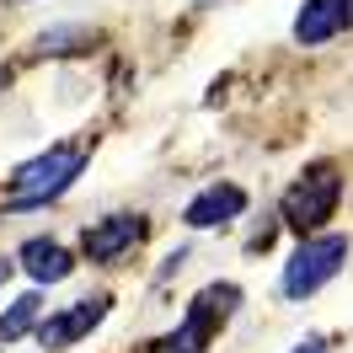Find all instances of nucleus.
I'll use <instances>...</instances> for the list:
<instances>
[{
	"mask_svg": "<svg viewBox=\"0 0 353 353\" xmlns=\"http://www.w3.org/2000/svg\"><path fill=\"white\" fill-rule=\"evenodd\" d=\"M343 22H348L343 0H305L300 17H294V38H300L305 48H316V43H327V38H337Z\"/></svg>",
	"mask_w": 353,
	"mask_h": 353,
	"instance_id": "obj_8",
	"label": "nucleus"
},
{
	"mask_svg": "<svg viewBox=\"0 0 353 353\" xmlns=\"http://www.w3.org/2000/svg\"><path fill=\"white\" fill-rule=\"evenodd\" d=\"M343 263H348V236H316L310 230L300 241V252L284 263V294L289 300H310L327 279H337Z\"/></svg>",
	"mask_w": 353,
	"mask_h": 353,
	"instance_id": "obj_1",
	"label": "nucleus"
},
{
	"mask_svg": "<svg viewBox=\"0 0 353 353\" xmlns=\"http://www.w3.org/2000/svg\"><path fill=\"white\" fill-rule=\"evenodd\" d=\"M75 38H86V32H81V27H59V32H43V38H38V54H70L65 43H75Z\"/></svg>",
	"mask_w": 353,
	"mask_h": 353,
	"instance_id": "obj_10",
	"label": "nucleus"
},
{
	"mask_svg": "<svg viewBox=\"0 0 353 353\" xmlns=\"http://www.w3.org/2000/svg\"><path fill=\"white\" fill-rule=\"evenodd\" d=\"M337 199H343L337 166H310V172L284 193V225H294L300 236H310V230H321V225L337 214Z\"/></svg>",
	"mask_w": 353,
	"mask_h": 353,
	"instance_id": "obj_2",
	"label": "nucleus"
},
{
	"mask_svg": "<svg viewBox=\"0 0 353 353\" xmlns=\"http://www.w3.org/2000/svg\"><path fill=\"white\" fill-rule=\"evenodd\" d=\"M81 166H86V155L81 150H48L38 155V161H27V166H17V176H11V209H32V203H48L59 199L70 182L81 176Z\"/></svg>",
	"mask_w": 353,
	"mask_h": 353,
	"instance_id": "obj_3",
	"label": "nucleus"
},
{
	"mask_svg": "<svg viewBox=\"0 0 353 353\" xmlns=\"http://www.w3.org/2000/svg\"><path fill=\"white\" fill-rule=\"evenodd\" d=\"M139 236H145V220H139V214H108V220L86 225V241L81 246H86L91 263H118Z\"/></svg>",
	"mask_w": 353,
	"mask_h": 353,
	"instance_id": "obj_4",
	"label": "nucleus"
},
{
	"mask_svg": "<svg viewBox=\"0 0 353 353\" xmlns=\"http://www.w3.org/2000/svg\"><path fill=\"white\" fill-rule=\"evenodd\" d=\"M38 310H43V300H38V294H22L17 305L0 316V343H17V337H22V332L38 321Z\"/></svg>",
	"mask_w": 353,
	"mask_h": 353,
	"instance_id": "obj_9",
	"label": "nucleus"
},
{
	"mask_svg": "<svg viewBox=\"0 0 353 353\" xmlns=\"http://www.w3.org/2000/svg\"><path fill=\"white\" fill-rule=\"evenodd\" d=\"M108 294H97V300H75L70 310H59V316H48L43 327H38V343L43 348H65V343H75V337H86L102 316H108Z\"/></svg>",
	"mask_w": 353,
	"mask_h": 353,
	"instance_id": "obj_5",
	"label": "nucleus"
},
{
	"mask_svg": "<svg viewBox=\"0 0 353 353\" xmlns=\"http://www.w3.org/2000/svg\"><path fill=\"white\" fill-rule=\"evenodd\" d=\"M6 273H11V263H6V257H0V284H6Z\"/></svg>",
	"mask_w": 353,
	"mask_h": 353,
	"instance_id": "obj_12",
	"label": "nucleus"
},
{
	"mask_svg": "<svg viewBox=\"0 0 353 353\" xmlns=\"http://www.w3.org/2000/svg\"><path fill=\"white\" fill-rule=\"evenodd\" d=\"M17 263L32 273V284H65L70 273H75V263H70V252L59 241H43V236H32V241H22V252H17Z\"/></svg>",
	"mask_w": 353,
	"mask_h": 353,
	"instance_id": "obj_7",
	"label": "nucleus"
},
{
	"mask_svg": "<svg viewBox=\"0 0 353 353\" xmlns=\"http://www.w3.org/2000/svg\"><path fill=\"white\" fill-rule=\"evenodd\" d=\"M246 209V193L236 188V182H214V188H203L199 199L188 203V214L182 220L193 225V230H209V225H220V220H236Z\"/></svg>",
	"mask_w": 353,
	"mask_h": 353,
	"instance_id": "obj_6",
	"label": "nucleus"
},
{
	"mask_svg": "<svg viewBox=\"0 0 353 353\" xmlns=\"http://www.w3.org/2000/svg\"><path fill=\"white\" fill-rule=\"evenodd\" d=\"M289 353H327V337H305V343H294Z\"/></svg>",
	"mask_w": 353,
	"mask_h": 353,
	"instance_id": "obj_11",
	"label": "nucleus"
},
{
	"mask_svg": "<svg viewBox=\"0 0 353 353\" xmlns=\"http://www.w3.org/2000/svg\"><path fill=\"white\" fill-rule=\"evenodd\" d=\"M0 86H6V75H0Z\"/></svg>",
	"mask_w": 353,
	"mask_h": 353,
	"instance_id": "obj_13",
	"label": "nucleus"
}]
</instances>
